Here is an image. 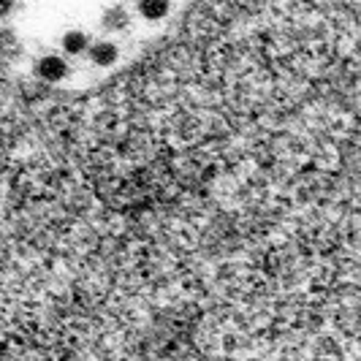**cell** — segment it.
Listing matches in <instances>:
<instances>
[{
  "label": "cell",
  "instance_id": "1",
  "mask_svg": "<svg viewBox=\"0 0 361 361\" xmlns=\"http://www.w3.org/2000/svg\"><path fill=\"white\" fill-rule=\"evenodd\" d=\"M36 71L44 82H60V79L68 76V63H66L63 57H57V54H47V57L38 63Z\"/></svg>",
  "mask_w": 361,
  "mask_h": 361
},
{
  "label": "cell",
  "instance_id": "2",
  "mask_svg": "<svg viewBox=\"0 0 361 361\" xmlns=\"http://www.w3.org/2000/svg\"><path fill=\"white\" fill-rule=\"evenodd\" d=\"M117 57H120V52H117V47L111 41H98V44L90 47V60L95 66H114Z\"/></svg>",
  "mask_w": 361,
  "mask_h": 361
},
{
  "label": "cell",
  "instance_id": "3",
  "mask_svg": "<svg viewBox=\"0 0 361 361\" xmlns=\"http://www.w3.org/2000/svg\"><path fill=\"white\" fill-rule=\"evenodd\" d=\"M136 8L145 19L158 22L169 14V0H136Z\"/></svg>",
  "mask_w": 361,
  "mask_h": 361
},
{
  "label": "cell",
  "instance_id": "4",
  "mask_svg": "<svg viewBox=\"0 0 361 361\" xmlns=\"http://www.w3.org/2000/svg\"><path fill=\"white\" fill-rule=\"evenodd\" d=\"M63 49L68 54H82L87 49V36L82 33V30H71V33H66L63 36Z\"/></svg>",
  "mask_w": 361,
  "mask_h": 361
},
{
  "label": "cell",
  "instance_id": "5",
  "mask_svg": "<svg viewBox=\"0 0 361 361\" xmlns=\"http://www.w3.org/2000/svg\"><path fill=\"white\" fill-rule=\"evenodd\" d=\"M104 25H106L109 30H123L128 25V17L123 8H114V11H109L106 17H104Z\"/></svg>",
  "mask_w": 361,
  "mask_h": 361
},
{
  "label": "cell",
  "instance_id": "6",
  "mask_svg": "<svg viewBox=\"0 0 361 361\" xmlns=\"http://www.w3.org/2000/svg\"><path fill=\"white\" fill-rule=\"evenodd\" d=\"M14 8V0H0V17H8Z\"/></svg>",
  "mask_w": 361,
  "mask_h": 361
}]
</instances>
